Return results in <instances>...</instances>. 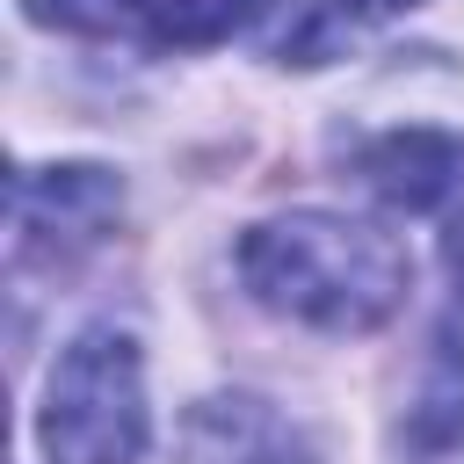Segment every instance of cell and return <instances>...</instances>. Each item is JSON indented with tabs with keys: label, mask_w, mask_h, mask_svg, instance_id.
I'll use <instances>...</instances> for the list:
<instances>
[{
	"label": "cell",
	"mask_w": 464,
	"mask_h": 464,
	"mask_svg": "<svg viewBox=\"0 0 464 464\" xmlns=\"http://www.w3.org/2000/svg\"><path fill=\"white\" fill-rule=\"evenodd\" d=\"M246 290L319 334H370L406 304L413 261L392 232L341 218V210H290L239 239Z\"/></svg>",
	"instance_id": "6da1fadb"
},
{
	"label": "cell",
	"mask_w": 464,
	"mask_h": 464,
	"mask_svg": "<svg viewBox=\"0 0 464 464\" xmlns=\"http://www.w3.org/2000/svg\"><path fill=\"white\" fill-rule=\"evenodd\" d=\"M145 435H152V413H145L138 341L116 326H87L51 362V384L36 406L44 464H138Z\"/></svg>",
	"instance_id": "7a4b0ae2"
},
{
	"label": "cell",
	"mask_w": 464,
	"mask_h": 464,
	"mask_svg": "<svg viewBox=\"0 0 464 464\" xmlns=\"http://www.w3.org/2000/svg\"><path fill=\"white\" fill-rule=\"evenodd\" d=\"M123 210V188L109 167H22L14 174V254H58L72 261L109 232Z\"/></svg>",
	"instance_id": "3957f363"
},
{
	"label": "cell",
	"mask_w": 464,
	"mask_h": 464,
	"mask_svg": "<svg viewBox=\"0 0 464 464\" xmlns=\"http://www.w3.org/2000/svg\"><path fill=\"white\" fill-rule=\"evenodd\" d=\"M174 464H319V450L268 399L218 392V399L188 406V420L174 435Z\"/></svg>",
	"instance_id": "277c9868"
},
{
	"label": "cell",
	"mask_w": 464,
	"mask_h": 464,
	"mask_svg": "<svg viewBox=\"0 0 464 464\" xmlns=\"http://www.w3.org/2000/svg\"><path fill=\"white\" fill-rule=\"evenodd\" d=\"M355 174H362V188H370L377 203H392V210H435V203L464 181V152H457V138H442V130H384V138L355 160Z\"/></svg>",
	"instance_id": "5b68a950"
},
{
	"label": "cell",
	"mask_w": 464,
	"mask_h": 464,
	"mask_svg": "<svg viewBox=\"0 0 464 464\" xmlns=\"http://www.w3.org/2000/svg\"><path fill=\"white\" fill-rule=\"evenodd\" d=\"M406 435L420 450L464 442V319L457 312L428 341V362H420V384H413V406H406Z\"/></svg>",
	"instance_id": "8992f818"
},
{
	"label": "cell",
	"mask_w": 464,
	"mask_h": 464,
	"mask_svg": "<svg viewBox=\"0 0 464 464\" xmlns=\"http://www.w3.org/2000/svg\"><path fill=\"white\" fill-rule=\"evenodd\" d=\"M254 14H261V0H130V22H138L152 44H174V51L225 44V36H239Z\"/></svg>",
	"instance_id": "52a82bcc"
},
{
	"label": "cell",
	"mask_w": 464,
	"mask_h": 464,
	"mask_svg": "<svg viewBox=\"0 0 464 464\" xmlns=\"http://www.w3.org/2000/svg\"><path fill=\"white\" fill-rule=\"evenodd\" d=\"M36 22H58V29H116L130 14V0H29Z\"/></svg>",
	"instance_id": "ba28073f"
},
{
	"label": "cell",
	"mask_w": 464,
	"mask_h": 464,
	"mask_svg": "<svg viewBox=\"0 0 464 464\" xmlns=\"http://www.w3.org/2000/svg\"><path fill=\"white\" fill-rule=\"evenodd\" d=\"M399 7H413V0H334V22H384Z\"/></svg>",
	"instance_id": "9c48e42d"
},
{
	"label": "cell",
	"mask_w": 464,
	"mask_h": 464,
	"mask_svg": "<svg viewBox=\"0 0 464 464\" xmlns=\"http://www.w3.org/2000/svg\"><path fill=\"white\" fill-rule=\"evenodd\" d=\"M442 261H450V276L464 283V210L450 218V232H442Z\"/></svg>",
	"instance_id": "30bf717a"
}]
</instances>
